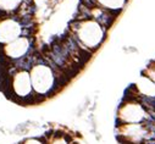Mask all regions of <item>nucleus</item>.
I'll return each instance as SVG.
<instances>
[{
    "label": "nucleus",
    "instance_id": "1",
    "mask_svg": "<svg viewBox=\"0 0 155 144\" xmlns=\"http://www.w3.org/2000/svg\"><path fill=\"white\" fill-rule=\"evenodd\" d=\"M29 76L38 103L54 97L65 87V84L70 82V79H67L64 75H61L50 64H48L43 55L38 62L31 67Z\"/></svg>",
    "mask_w": 155,
    "mask_h": 144
},
{
    "label": "nucleus",
    "instance_id": "2",
    "mask_svg": "<svg viewBox=\"0 0 155 144\" xmlns=\"http://www.w3.org/2000/svg\"><path fill=\"white\" fill-rule=\"evenodd\" d=\"M69 32L73 36L81 49L90 55L102 48L108 37L106 28L92 18H73L69 24Z\"/></svg>",
    "mask_w": 155,
    "mask_h": 144
},
{
    "label": "nucleus",
    "instance_id": "3",
    "mask_svg": "<svg viewBox=\"0 0 155 144\" xmlns=\"http://www.w3.org/2000/svg\"><path fill=\"white\" fill-rule=\"evenodd\" d=\"M4 79L2 84L4 87L2 88L3 92L9 97L11 100L24 104V105H33L38 104V99L33 92L32 82L28 70H17L11 76L2 75Z\"/></svg>",
    "mask_w": 155,
    "mask_h": 144
},
{
    "label": "nucleus",
    "instance_id": "4",
    "mask_svg": "<svg viewBox=\"0 0 155 144\" xmlns=\"http://www.w3.org/2000/svg\"><path fill=\"white\" fill-rule=\"evenodd\" d=\"M36 48L34 37L22 36L5 45L0 46V60L6 62H16L18 60L24 59Z\"/></svg>",
    "mask_w": 155,
    "mask_h": 144
},
{
    "label": "nucleus",
    "instance_id": "5",
    "mask_svg": "<svg viewBox=\"0 0 155 144\" xmlns=\"http://www.w3.org/2000/svg\"><path fill=\"white\" fill-rule=\"evenodd\" d=\"M148 116L147 109L137 99H127L120 103L116 112V119L125 123H142Z\"/></svg>",
    "mask_w": 155,
    "mask_h": 144
},
{
    "label": "nucleus",
    "instance_id": "6",
    "mask_svg": "<svg viewBox=\"0 0 155 144\" xmlns=\"http://www.w3.org/2000/svg\"><path fill=\"white\" fill-rule=\"evenodd\" d=\"M22 36H26V30L23 28L18 16L9 15L0 18V46Z\"/></svg>",
    "mask_w": 155,
    "mask_h": 144
},
{
    "label": "nucleus",
    "instance_id": "7",
    "mask_svg": "<svg viewBox=\"0 0 155 144\" xmlns=\"http://www.w3.org/2000/svg\"><path fill=\"white\" fill-rule=\"evenodd\" d=\"M88 17L97 21L98 23H100L103 27H105L109 31L112 27V24L115 23L118 15H116V14H114V12H111V11L99 6V5H95L94 8L88 9Z\"/></svg>",
    "mask_w": 155,
    "mask_h": 144
},
{
    "label": "nucleus",
    "instance_id": "8",
    "mask_svg": "<svg viewBox=\"0 0 155 144\" xmlns=\"http://www.w3.org/2000/svg\"><path fill=\"white\" fill-rule=\"evenodd\" d=\"M133 87L138 95L155 98V83L148 76L142 73V76H139L137 82L133 84Z\"/></svg>",
    "mask_w": 155,
    "mask_h": 144
},
{
    "label": "nucleus",
    "instance_id": "9",
    "mask_svg": "<svg viewBox=\"0 0 155 144\" xmlns=\"http://www.w3.org/2000/svg\"><path fill=\"white\" fill-rule=\"evenodd\" d=\"M24 0H0V17L9 15H17Z\"/></svg>",
    "mask_w": 155,
    "mask_h": 144
},
{
    "label": "nucleus",
    "instance_id": "10",
    "mask_svg": "<svg viewBox=\"0 0 155 144\" xmlns=\"http://www.w3.org/2000/svg\"><path fill=\"white\" fill-rule=\"evenodd\" d=\"M94 2L97 5L120 16V14L127 6L130 0H94Z\"/></svg>",
    "mask_w": 155,
    "mask_h": 144
},
{
    "label": "nucleus",
    "instance_id": "11",
    "mask_svg": "<svg viewBox=\"0 0 155 144\" xmlns=\"http://www.w3.org/2000/svg\"><path fill=\"white\" fill-rule=\"evenodd\" d=\"M48 144H78L77 142L73 140V137L64 131H55L53 134L47 138Z\"/></svg>",
    "mask_w": 155,
    "mask_h": 144
},
{
    "label": "nucleus",
    "instance_id": "12",
    "mask_svg": "<svg viewBox=\"0 0 155 144\" xmlns=\"http://www.w3.org/2000/svg\"><path fill=\"white\" fill-rule=\"evenodd\" d=\"M143 75L148 76V77L155 83V60H153V61L143 70Z\"/></svg>",
    "mask_w": 155,
    "mask_h": 144
},
{
    "label": "nucleus",
    "instance_id": "13",
    "mask_svg": "<svg viewBox=\"0 0 155 144\" xmlns=\"http://www.w3.org/2000/svg\"><path fill=\"white\" fill-rule=\"evenodd\" d=\"M20 144H48V140H47V138L44 136L43 137H32V138L24 139Z\"/></svg>",
    "mask_w": 155,
    "mask_h": 144
},
{
    "label": "nucleus",
    "instance_id": "14",
    "mask_svg": "<svg viewBox=\"0 0 155 144\" xmlns=\"http://www.w3.org/2000/svg\"><path fill=\"white\" fill-rule=\"evenodd\" d=\"M148 117H149V120L154 123V126H155V112H149L148 114Z\"/></svg>",
    "mask_w": 155,
    "mask_h": 144
}]
</instances>
